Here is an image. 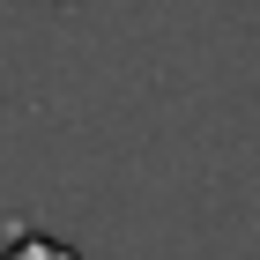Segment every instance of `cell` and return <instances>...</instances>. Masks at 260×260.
<instances>
[{
    "label": "cell",
    "mask_w": 260,
    "mask_h": 260,
    "mask_svg": "<svg viewBox=\"0 0 260 260\" xmlns=\"http://www.w3.org/2000/svg\"><path fill=\"white\" fill-rule=\"evenodd\" d=\"M0 260H82L75 245H60V238H45V231H30V238H15Z\"/></svg>",
    "instance_id": "1"
}]
</instances>
